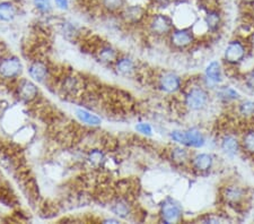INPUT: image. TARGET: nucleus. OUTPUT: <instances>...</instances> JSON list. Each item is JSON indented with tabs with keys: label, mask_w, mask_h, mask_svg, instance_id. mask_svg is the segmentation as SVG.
<instances>
[{
	"label": "nucleus",
	"mask_w": 254,
	"mask_h": 224,
	"mask_svg": "<svg viewBox=\"0 0 254 224\" xmlns=\"http://www.w3.org/2000/svg\"><path fill=\"white\" fill-rule=\"evenodd\" d=\"M220 197L226 205L234 209H241L244 206V204H247L249 195L247 188H244L243 186L231 182L220 189Z\"/></svg>",
	"instance_id": "obj_1"
},
{
	"label": "nucleus",
	"mask_w": 254,
	"mask_h": 224,
	"mask_svg": "<svg viewBox=\"0 0 254 224\" xmlns=\"http://www.w3.org/2000/svg\"><path fill=\"white\" fill-rule=\"evenodd\" d=\"M171 137L174 142L179 143L187 148L200 149L206 144V137L200 130L191 128L188 130H173Z\"/></svg>",
	"instance_id": "obj_2"
},
{
	"label": "nucleus",
	"mask_w": 254,
	"mask_h": 224,
	"mask_svg": "<svg viewBox=\"0 0 254 224\" xmlns=\"http://www.w3.org/2000/svg\"><path fill=\"white\" fill-rule=\"evenodd\" d=\"M209 93L202 86H192L188 89L184 96V105L190 111H201L209 104Z\"/></svg>",
	"instance_id": "obj_3"
},
{
	"label": "nucleus",
	"mask_w": 254,
	"mask_h": 224,
	"mask_svg": "<svg viewBox=\"0 0 254 224\" xmlns=\"http://www.w3.org/2000/svg\"><path fill=\"white\" fill-rule=\"evenodd\" d=\"M148 28L155 36H166L174 30L173 18L166 14H155L148 19Z\"/></svg>",
	"instance_id": "obj_4"
},
{
	"label": "nucleus",
	"mask_w": 254,
	"mask_h": 224,
	"mask_svg": "<svg viewBox=\"0 0 254 224\" xmlns=\"http://www.w3.org/2000/svg\"><path fill=\"white\" fill-rule=\"evenodd\" d=\"M248 57V48L243 41L233 40L227 44L224 52V59L231 66L243 63Z\"/></svg>",
	"instance_id": "obj_5"
},
{
	"label": "nucleus",
	"mask_w": 254,
	"mask_h": 224,
	"mask_svg": "<svg viewBox=\"0 0 254 224\" xmlns=\"http://www.w3.org/2000/svg\"><path fill=\"white\" fill-rule=\"evenodd\" d=\"M23 72V64L17 57L10 56L0 60V76L5 79H15Z\"/></svg>",
	"instance_id": "obj_6"
},
{
	"label": "nucleus",
	"mask_w": 254,
	"mask_h": 224,
	"mask_svg": "<svg viewBox=\"0 0 254 224\" xmlns=\"http://www.w3.org/2000/svg\"><path fill=\"white\" fill-rule=\"evenodd\" d=\"M120 17L122 22L128 25H137L147 17V10L140 5H127L121 10Z\"/></svg>",
	"instance_id": "obj_7"
},
{
	"label": "nucleus",
	"mask_w": 254,
	"mask_h": 224,
	"mask_svg": "<svg viewBox=\"0 0 254 224\" xmlns=\"http://www.w3.org/2000/svg\"><path fill=\"white\" fill-rule=\"evenodd\" d=\"M194 41V33L189 28L173 30L170 34V42L175 49H186L190 47Z\"/></svg>",
	"instance_id": "obj_8"
},
{
	"label": "nucleus",
	"mask_w": 254,
	"mask_h": 224,
	"mask_svg": "<svg viewBox=\"0 0 254 224\" xmlns=\"http://www.w3.org/2000/svg\"><path fill=\"white\" fill-rule=\"evenodd\" d=\"M158 86L163 92L173 94L182 87V79L175 73H164L158 78Z\"/></svg>",
	"instance_id": "obj_9"
},
{
	"label": "nucleus",
	"mask_w": 254,
	"mask_h": 224,
	"mask_svg": "<svg viewBox=\"0 0 254 224\" xmlns=\"http://www.w3.org/2000/svg\"><path fill=\"white\" fill-rule=\"evenodd\" d=\"M161 217L165 223H178L182 220V209L178 203L171 199L164 202L161 209Z\"/></svg>",
	"instance_id": "obj_10"
},
{
	"label": "nucleus",
	"mask_w": 254,
	"mask_h": 224,
	"mask_svg": "<svg viewBox=\"0 0 254 224\" xmlns=\"http://www.w3.org/2000/svg\"><path fill=\"white\" fill-rule=\"evenodd\" d=\"M17 94L20 100L28 103L39 96V87L33 80L20 79L17 86Z\"/></svg>",
	"instance_id": "obj_11"
},
{
	"label": "nucleus",
	"mask_w": 254,
	"mask_h": 224,
	"mask_svg": "<svg viewBox=\"0 0 254 224\" xmlns=\"http://www.w3.org/2000/svg\"><path fill=\"white\" fill-rule=\"evenodd\" d=\"M191 165L199 173L208 172L214 165V156L209 153H199L191 157Z\"/></svg>",
	"instance_id": "obj_12"
},
{
	"label": "nucleus",
	"mask_w": 254,
	"mask_h": 224,
	"mask_svg": "<svg viewBox=\"0 0 254 224\" xmlns=\"http://www.w3.org/2000/svg\"><path fill=\"white\" fill-rule=\"evenodd\" d=\"M28 75L34 81L43 83L49 76V67L42 60H34L28 66Z\"/></svg>",
	"instance_id": "obj_13"
},
{
	"label": "nucleus",
	"mask_w": 254,
	"mask_h": 224,
	"mask_svg": "<svg viewBox=\"0 0 254 224\" xmlns=\"http://www.w3.org/2000/svg\"><path fill=\"white\" fill-rule=\"evenodd\" d=\"M114 67H116V71L119 75L125 77L132 76L137 72L136 61L130 58V57H119L116 63H114Z\"/></svg>",
	"instance_id": "obj_14"
},
{
	"label": "nucleus",
	"mask_w": 254,
	"mask_h": 224,
	"mask_svg": "<svg viewBox=\"0 0 254 224\" xmlns=\"http://www.w3.org/2000/svg\"><path fill=\"white\" fill-rule=\"evenodd\" d=\"M241 143L234 135L226 134L220 141V149L227 156H235L241 149Z\"/></svg>",
	"instance_id": "obj_15"
},
{
	"label": "nucleus",
	"mask_w": 254,
	"mask_h": 224,
	"mask_svg": "<svg viewBox=\"0 0 254 224\" xmlns=\"http://www.w3.org/2000/svg\"><path fill=\"white\" fill-rule=\"evenodd\" d=\"M204 76H206V79L211 84H220L223 80V72H222V66L218 61H211L210 64L208 65L206 68V72H204Z\"/></svg>",
	"instance_id": "obj_16"
},
{
	"label": "nucleus",
	"mask_w": 254,
	"mask_h": 224,
	"mask_svg": "<svg viewBox=\"0 0 254 224\" xmlns=\"http://www.w3.org/2000/svg\"><path fill=\"white\" fill-rule=\"evenodd\" d=\"M204 24H206L208 31L211 32V33H216L217 31H219V28L223 24V18L220 11L218 9L208 10L206 17H204Z\"/></svg>",
	"instance_id": "obj_17"
},
{
	"label": "nucleus",
	"mask_w": 254,
	"mask_h": 224,
	"mask_svg": "<svg viewBox=\"0 0 254 224\" xmlns=\"http://www.w3.org/2000/svg\"><path fill=\"white\" fill-rule=\"evenodd\" d=\"M18 13V8L11 1H0V20L13 22Z\"/></svg>",
	"instance_id": "obj_18"
},
{
	"label": "nucleus",
	"mask_w": 254,
	"mask_h": 224,
	"mask_svg": "<svg viewBox=\"0 0 254 224\" xmlns=\"http://www.w3.org/2000/svg\"><path fill=\"white\" fill-rule=\"evenodd\" d=\"M170 156L171 160L176 165H186L187 163L191 162L190 152L186 148H182V146H175V148L172 149Z\"/></svg>",
	"instance_id": "obj_19"
},
{
	"label": "nucleus",
	"mask_w": 254,
	"mask_h": 224,
	"mask_svg": "<svg viewBox=\"0 0 254 224\" xmlns=\"http://www.w3.org/2000/svg\"><path fill=\"white\" fill-rule=\"evenodd\" d=\"M97 58L103 64H114L119 58V54L116 49L111 46H103L96 51Z\"/></svg>",
	"instance_id": "obj_20"
},
{
	"label": "nucleus",
	"mask_w": 254,
	"mask_h": 224,
	"mask_svg": "<svg viewBox=\"0 0 254 224\" xmlns=\"http://www.w3.org/2000/svg\"><path fill=\"white\" fill-rule=\"evenodd\" d=\"M80 80L76 76H67L61 81V91L67 95H76L79 91Z\"/></svg>",
	"instance_id": "obj_21"
},
{
	"label": "nucleus",
	"mask_w": 254,
	"mask_h": 224,
	"mask_svg": "<svg viewBox=\"0 0 254 224\" xmlns=\"http://www.w3.org/2000/svg\"><path fill=\"white\" fill-rule=\"evenodd\" d=\"M76 117L78 119L84 122L85 125L92 126V127H95V126H100L102 124V120L100 117H97L96 115H94L91 111L86 109H77L76 110Z\"/></svg>",
	"instance_id": "obj_22"
},
{
	"label": "nucleus",
	"mask_w": 254,
	"mask_h": 224,
	"mask_svg": "<svg viewBox=\"0 0 254 224\" xmlns=\"http://www.w3.org/2000/svg\"><path fill=\"white\" fill-rule=\"evenodd\" d=\"M101 6L108 13L120 14L127 6V0H101Z\"/></svg>",
	"instance_id": "obj_23"
},
{
	"label": "nucleus",
	"mask_w": 254,
	"mask_h": 224,
	"mask_svg": "<svg viewBox=\"0 0 254 224\" xmlns=\"http://www.w3.org/2000/svg\"><path fill=\"white\" fill-rule=\"evenodd\" d=\"M241 146L244 152L254 155V129H249L242 137Z\"/></svg>",
	"instance_id": "obj_24"
},
{
	"label": "nucleus",
	"mask_w": 254,
	"mask_h": 224,
	"mask_svg": "<svg viewBox=\"0 0 254 224\" xmlns=\"http://www.w3.org/2000/svg\"><path fill=\"white\" fill-rule=\"evenodd\" d=\"M112 212L120 218H128L131 213V206L128 202L126 201H117L113 204Z\"/></svg>",
	"instance_id": "obj_25"
},
{
	"label": "nucleus",
	"mask_w": 254,
	"mask_h": 224,
	"mask_svg": "<svg viewBox=\"0 0 254 224\" xmlns=\"http://www.w3.org/2000/svg\"><path fill=\"white\" fill-rule=\"evenodd\" d=\"M33 6L39 13L43 14V15H48L52 13L53 10V3L51 0H33Z\"/></svg>",
	"instance_id": "obj_26"
},
{
	"label": "nucleus",
	"mask_w": 254,
	"mask_h": 224,
	"mask_svg": "<svg viewBox=\"0 0 254 224\" xmlns=\"http://www.w3.org/2000/svg\"><path fill=\"white\" fill-rule=\"evenodd\" d=\"M239 113L244 118H251L254 116V102L253 101H243L239 104Z\"/></svg>",
	"instance_id": "obj_27"
},
{
	"label": "nucleus",
	"mask_w": 254,
	"mask_h": 224,
	"mask_svg": "<svg viewBox=\"0 0 254 224\" xmlns=\"http://www.w3.org/2000/svg\"><path fill=\"white\" fill-rule=\"evenodd\" d=\"M217 95L219 96V99H222L224 101H233V100H237L240 97V94L237 93L235 89H233L232 87H223L220 88Z\"/></svg>",
	"instance_id": "obj_28"
},
{
	"label": "nucleus",
	"mask_w": 254,
	"mask_h": 224,
	"mask_svg": "<svg viewBox=\"0 0 254 224\" xmlns=\"http://www.w3.org/2000/svg\"><path fill=\"white\" fill-rule=\"evenodd\" d=\"M88 160L94 165H101L104 162L105 156L101 149H92L88 154Z\"/></svg>",
	"instance_id": "obj_29"
},
{
	"label": "nucleus",
	"mask_w": 254,
	"mask_h": 224,
	"mask_svg": "<svg viewBox=\"0 0 254 224\" xmlns=\"http://www.w3.org/2000/svg\"><path fill=\"white\" fill-rule=\"evenodd\" d=\"M201 5L207 11L218 9L219 0H201Z\"/></svg>",
	"instance_id": "obj_30"
},
{
	"label": "nucleus",
	"mask_w": 254,
	"mask_h": 224,
	"mask_svg": "<svg viewBox=\"0 0 254 224\" xmlns=\"http://www.w3.org/2000/svg\"><path fill=\"white\" fill-rule=\"evenodd\" d=\"M136 129L138 130L139 133L143 134V135H151V133H153V128H151V126L149 124H146V122H140V124H138L136 126Z\"/></svg>",
	"instance_id": "obj_31"
},
{
	"label": "nucleus",
	"mask_w": 254,
	"mask_h": 224,
	"mask_svg": "<svg viewBox=\"0 0 254 224\" xmlns=\"http://www.w3.org/2000/svg\"><path fill=\"white\" fill-rule=\"evenodd\" d=\"M53 3L60 10L69 9V0H53Z\"/></svg>",
	"instance_id": "obj_32"
},
{
	"label": "nucleus",
	"mask_w": 254,
	"mask_h": 224,
	"mask_svg": "<svg viewBox=\"0 0 254 224\" xmlns=\"http://www.w3.org/2000/svg\"><path fill=\"white\" fill-rule=\"evenodd\" d=\"M247 84L249 85L251 88H254V71L251 73V74L249 75L248 77V80H247Z\"/></svg>",
	"instance_id": "obj_33"
},
{
	"label": "nucleus",
	"mask_w": 254,
	"mask_h": 224,
	"mask_svg": "<svg viewBox=\"0 0 254 224\" xmlns=\"http://www.w3.org/2000/svg\"><path fill=\"white\" fill-rule=\"evenodd\" d=\"M241 2L245 6H254V0H241Z\"/></svg>",
	"instance_id": "obj_34"
}]
</instances>
